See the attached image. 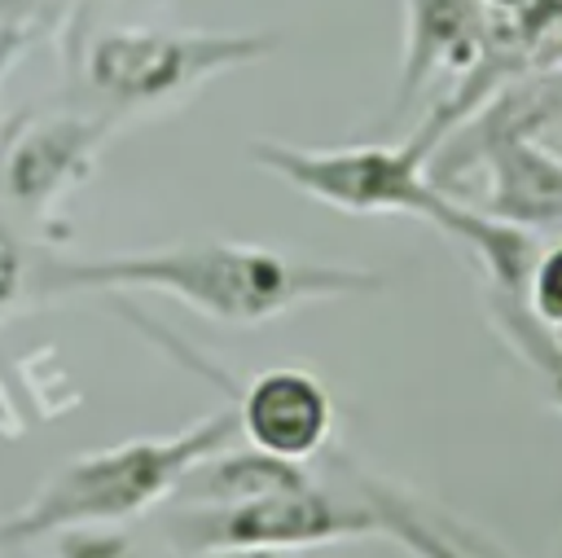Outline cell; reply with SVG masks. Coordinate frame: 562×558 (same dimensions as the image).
<instances>
[{
  "label": "cell",
  "instance_id": "cell-20",
  "mask_svg": "<svg viewBox=\"0 0 562 558\" xmlns=\"http://www.w3.org/2000/svg\"><path fill=\"white\" fill-rule=\"evenodd\" d=\"M536 0H483V9L487 13H522V9H531Z\"/></svg>",
  "mask_w": 562,
  "mask_h": 558
},
{
  "label": "cell",
  "instance_id": "cell-13",
  "mask_svg": "<svg viewBox=\"0 0 562 558\" xmlns=\"http://www.w3.org/2000/svg\"><path fill=\"white\" fill-rule=\"evenodd\" d=\"M53 540V558H140V549L119 527H75Z\"/></svg>",
  "mask_w": 562,
  "mask_h": 558
},
{
  "label": "cell",
  "instance_id": "cell-1",
  "mask_svg": "<svg viewBox=\"0 0 562 558\" xmlns=\"http://www.w3.org/2000/svg\"><path fill=\"white\" fill-rule=\"evenodd\" d=\"M162 294L220 325H263L303 303L382 294L373 268L299 259L263 242H171L114 255H48L35 268V294Z\"/></svg>",
  "mask_w": 562,
  "mask_h": 558
},
{
  "label": "cell",
  "instance_id": "cell-15",
  "mask_svg": "<svg viewBox=\"0 0 562 558\" xmlns=\"http://www.w3.org/2000/svg\"><path fill=\"white\" fill-rule=\"evenodd\" d=\"M44 26L40 22H0V88H4V79L18 70V62L31 53V44H35V35H40Z\"/></svg>",
  "mask_w": 562,
  "mask_h": 558
},
{
  "label": "cell",
  "instance_id": "cell-11",
  "mask_svg": "<svg viewBox=\"0 0 562 558\" xmlns=\"http://www.w3.org/2000/svg\"><path fill=\"white\" fill-rule=\"evenodd\" d=\"M487 316H492L496 334L505 338V347L540 378L549 404L562 413V343L553 338V330L540 325L518 294H496L492 290L487 294Z\"/></svg>",
  "mask_w": 562,
  "mask_h": 558
},
{
  "label": "cell",
  "instance_id": "cell-5",
  "mask_svg": "<svg viewBox=\"0 0 562 558\" xmlns=\"http://www.w3.org/2000/svg\"><path fill=\"white\" fill-rule=\"evenodd\" d=\"M364 536H378L373 510L360 496H334L316 479L228 505H176V514L167 518V545L189 558H202L211 549H321Z\"/></svg>",
  "mask_w": 562,
  "mask_h": 558
},
{
  "label": "cell",
  "instance_id": "cell-7",
  "mask_svg": "<svg viewBox=\"0 0 562 558\" xmlns=\"http://www.w3.org/2000/svg\"><path fill=\"white\" fill-rule=\"evenodd\" d=\"M487 57V9L483 0H404V53L391 97V119L413 110V101L448 79L465 83Z\"/></svg>",
  "mask_w": 562,
  "mask_h": 558
},
{
  "label": "cell",
  "instance_id": "cell-14",
  "mask_svg": "<svg viewBox=\"0 0 562 558\" xmlns=\"http://www.w3.org/2000/svg\"><path fill=\"white\" fill-rule=\"evenodd\" d=\"M26 294H35V264L26 246L0 224V316H9Z\"/></svg>",
  "mask_w": 562,
  "mask_h": 558
},
{
  "label": "cell",
  "instance_id": "cell-3",
  "mask_svg": "<svg viewBox=\"0 0 562 558\" xmlns=\"http://www.w3.org/2000/svg\"><path fill=\"white\" fill-rule=\"evenodd\" d=\"M241 439L237 409L224 404L171 435H136L110 448L79 453L53 470L9 518H0V545H31L75 527H119L158 501H171L180 479Z\"/></svg>",
  "mask_w": 562,
  "mask_h": 558
},
{
  "label": "cell",
  "instance_id": "cell-17",
  "mask_svg": "<svg viewBox=\"0 0 562 558\" xmlns=\"http://www.w3.org/2000/svg\"><path fill=\"white\" fill-rule=\"evenodd\" d=\"M540 136L553 145V149H562V88H558V101H553V114L544 119V127H540Z\"/></svg>",
  "mask_w": 562,
  "mask_h": 558
},
{
  "label": "cell",
  "instance_id": "cell-21",
  "mask_svg": "<svg viewBox=\"0 0 562 558\" xmlns=\"http://www.w3.org/2000/svg\"><path fill=\"white\" fill-rule=\"evenodd\" d=\"M553 338H558V343H562V330H553Z\"/></svg>",
  "mask_w": 562,
  "mask_h": 558
},
{
  "label": "cell",
  "instance_id": "cell-19",
  "mask_svg": "<svg viewBox=\"0 0 562 558\" xmlns=\"http://www.w3.org/2000/svg\"><path fill=\"white\" fill-rule=\"evenodd\" d=\"M202 558H285V554H272V549H211Z\"/></svg>",
  "mask_w": 562,
  "mask_h": 558
},
{
  "label": "cell",
  "instance_id": "cell-8",
  "mask_svg": "<svg viewBox=\"0 0 562 558\" xmlns=\"http://www.w3.org/2000/svg\"><path fill=\"white\" fill-rule=\"evenodd\" d=\"M241 439L268 457L307 466L334 435V395L329 387L294 365H272L255 373L237 395Z\"/></svg>",
  "mask_w": 562,
  "mask_h": 558
},
{
  "label": "cell",
  "instance_id": "cell-12",
  "mask_svg": "<svg viewBox=\"0 0 562 558\" xmlns=\"http://www.w3.org/2000/svg\"><path fill=\"white\" fill-rule=\"evenodd\" d=\"M522 303L540 325L562 330V237L536 250V264L522 286Z\"/></svg>",
  "mask_w": 562,
  "mask_h": 558
},
{
  "label": "cell",
  "instance_id": "cell-6",
  "mask_svg": "<svg viewBox=\"0 0 562 558\" xmlns=\"http://www.w3.org/2000/svg\"><path fill=\"white\" fill-rule=\"evenodd\" d=\"M114 119L101 110L44 105L9 123L0 149V193L13 211L48 220L97 171Z\"/></svg>",
  "mask_w": 562,
  "mask_h": 558
},
{
  "label": "cell",
  "instance_id": "cell-2",
  "mask_svg": "<svg viewBox=\"0 0 562 558\" xmlns=\"http://www.w3.org/2000/svg\"><path fill=\"white\" fill-rule=\"evenodd\" d=\"M250 163L303 198L342 215H404L439 228L457 242L496 294H518L536 264V237L487 215L483 207L457 202L430 176V145L413 132L408 141H356V145H290L255 141Z\"/></svg>",
  "mask_w": 562,
  "mask_h": 558
},
{
  "label": "cell",
  "instance_id": "cell-4",
  "mask_svg": "<svg viewBox=\"0 0 562 558\" xmlns=\"http://www.w3.org/2000/svg\"><path fill=\"white\" fill-rule=\"evenodd\" d=\"M277 48V31L88 22L79 13L66 31V70L105 119H119L180 105L202 83L233 70H250Z\"/></svg>",
  "mask_w": 562,
  "mask_h": 558
},
{
  "label": "cell",
  "instance_id": "cell-18",
  "mask_svg": "<svg viewBox=\"0 0 562 558\" xmlns=\"http://www.w3.org/2000/svg\"><path fill=\"white\" fill-rule=\"evenodd\" d=\"M558 66H562V22H558V31L549 35L544 57H540V70H558Z\"/></svg>",
  "mask_w": 562,
  "mask_h": 558
},
{
  "label": "cell",
  "instance_id": "cell-16",
  "mask_svg": "<svg viewBox=\"0 0 562 558\" xmlns=\"http://www.w3.org/2000/svg\"><path fill=\"white\" fill-rule=\"evenodd\" d=\"M79 4H92V0H0V22H40V26H53L61 13H75Z\"/></svg>",
  "mask_w": 562,
  "mask_h": 558
},
{
  "label": "cell",
  "instance_id": "cell-9",
  "mask_svg": "<svg viewBox=\"0 0 562 558\" xmlns=\"http://www.w3.org/2000/svg\"><path fill=\"white\" fill-rule=\"evenodd\" d=\"M312 479L307 466L299 461H281V457H268L259 448H224L206 461H198L180 488H176V505H228V501H246V496H259V492H272V488H290V483H303Z\"/></svg>",
  "mask_w": 562,
  "mask_h": 558
},
{
  "label": "cell",
  "instance_id": "cell-10",
  "mask_svg": "<svg viewBox=\"0 0 562 558\" xmlns=\"http://www.w3.org/2000/svg\"><path fill=\"white\" fill-rule=\"evenodd\" d=\"M360 501L373 510L378 536L395 540L408 558H483V554H474L465 540L448 536L422 505H413L404 492L386 488L382 479L360 475Z\"/></svg>",
  "mask_w": 562,
  "mask_h": 558
}]
</instances>
